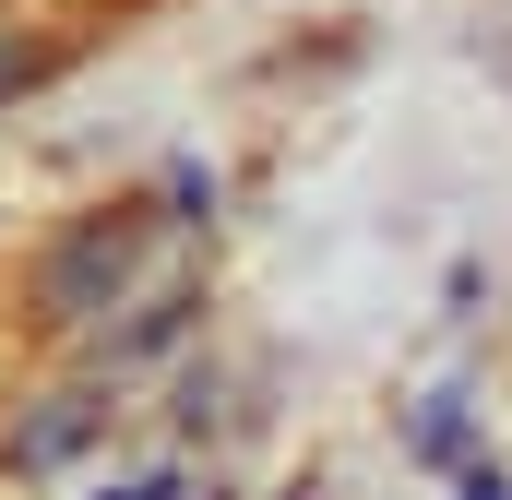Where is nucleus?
Listing matches in <instances>:
<instances>
[{
	"label": "nucleus",
	"mask_w": 512,
	"mask_h": 500,
	"mask_svg": "<svg viewBox=\"0 0 512 500\" xmlns=\"http://www.w3.org/2000/svg\"><path fill=\"white\" fill-rule=\"evenodd\" d=\"M96 429H108V393H96V381H72V393H36V417L0 441V465H12V477H48V465H72Z\"/></svg>",
	"instance_id": "obj_1"
},
{
	"label": "nucleus",
	"mask_w": 512,
	"mask_h": 500,
	"mask_svg": "<svg viewBox=\"0 0 512 500\" xmlns=\"http://www.w3.org/2000/svg\"><path fill=\"white\" fill-rule=\"evenodd\" d=\"M96 36L84 24H48V12H0V108H24V96H48L72 60H84Z\"/></svg>",
	"instance_id": "obj_2"
},
{
	"label": "nucleus",
	"mask_w": 512,
	"mask_h": 500,
	"mask_svg": "<svg viewBox=\"0 0 512 500\" xmlns=\"http://www.w3.org/2000/svg\"><path fill=\"white\" fill-rule=\"evenodd\" d=\"M417 453H429V465L465 453V393H429V405H417Z\"/></svg>",
	"instance_id": "obj_3"
},
{
	"label": "nucleus",
	"mask_w": 512,
	"mask_h": 500,
	"mask_svg": "<svg viewBox=\"0 0 512 500\" xmlns=\"http://www.w3.org/2000/svg\"><path fill=\"white\" fill-rule=\"evenodd\" d=\"M465 500H512V489H501V477H489V465H477V477H465Z\"/></svg>",
	"instance_id": "obj_4"
}]
</instances>
